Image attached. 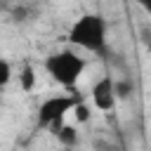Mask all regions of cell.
<instances>
[{"instance_id": "6da1fadb", "label": "cell", "mask_w": 151, "mask_h": 151, "mask_svg": "<svg viewBox=\"0 0 151 151\" xmlns=\"http://www.w3.org/2000/svg\"><path fill=\"white\" fill-rule=\"evenodd\" d=\"M66 38L71 45H76L80 50L104 54L106 52V19L97 12L83 14L80 19H76V24L71 26Z\"/></svg>"}, {"instance_id": "7a4b0ae2", "label": "cell", "mask_w": 151, "mask_h": 151, "mask_svg": "<svg viewBox=\"0 0 151 151\" xmlns=\"http://www.w3.org/2000/svg\"><path fill=\"white\" fill-rule=\"evenodd\" d=\"M87 61L85 57H80L78 52L73 50H59V52H52L47 59H45V71L47 76L61 85V87H73L78 83V78L83 76Z\"/></svg>"}, {"instance_id": "3957f363", "label": "cell", "mask_w": 151, "mask_h": 151, "mask_svg": "<svg viewBox=\"0 0 151 151\" xmlns=\"http://www.w3.org/2000/svg\"><path fill=\"white\" fill-rule=\"evenodd\" d=\"M80 99L83 97L78 92L76 94H52V97L42 99L40 106H38V123H40V127H47V130L57 132L64 125L66 116L73 111V106Z\"/></svg>"}, {"instance_id": "277c9868", "label": "cell", "mask_w": 151, "mask_h": 151, "mask_svg": "<svg viewBox=\"0 0 151 151\" xmlns=\"http://www.w3.org/2000/svg\"><path fill=\"white\" fill-rule=\"evenodd\" d=\"M92 101L99 111H111L118 101L116 97V80L113 76H101L94 85H92Z\"/></svg>"}, {"instance_id": "5b68a950", "label": "cell", "mask_w": 151, "mask_h": 151, "mask_svg": "<svg viewBox=\"0 0 151 151\" xmlns=\"http://www.w3.org/2000/svg\"><path fill=\"white\" fill-rule=\"evenodd\" d=\"M54 134H57V139H59L64 146H76V144H78V132H76V127H71V125H61Z\"/></svg>"}, {"instance_id": "8992f818", "label": "cell", "mask_w": 151, "mask_h": 151, "mask_svg": "<svg viewBox=\"0 0 151 151\" xmlns=\"http://www.w3.org/2000/svg\"><path fill=\"white\" fill-rule=\"evenodd\" d=\"M19 87H21L24 92H31V90L35 87V71H33L31 66H24V68H21V73H19Z\"/></svg>"}, {"instance_id": "52a82bcc", "label": "cell", "mask_w": 151, "mask_h": 151, "mask_svg": "<svg viewBox=\"0 0 151 151\" xmlns=\"http://www.w3.org/2000/svg\"><path fill=\"white\" fill-rule=\"evenodd\" d=\"M134 94V83L130 78H123V80H116V97L118 99H130Z\"/></svg>"}, {"instance_id": "ba28073f", "label": "cell", "mask_w": 151, "mask_h": 151, "mask_svg": "<svg viewBox=\"0 0 151 151\" xmlns=\"http://www.w3.org/2000/svg\"><path fill=\"white\" fill-rule=\"evenodd\" d=\"M12 80V66H9V61L7 59H2L0 57V92L7 87V83Z\"/></svg>"}, {"instance_id": "9c48e42d", "label": "cell", "mask_w": 151, "mask_h": 151, "mask_svg": "<svg viewBox=\"0 0 151 151\" xmlns=\"http://www.w3.org/2000/svg\"><path fill=\"white\" fill-rule=\"evenodd\" d=\"M71 113H76V120H78V123H85V120H90V109L85 106V101H83V99H80V101L73 106V111H71Z\"/></svg>"}, {"instance_id": "30bf717a", "label": "cell", "mask_w": 151, "mask_h": 151, "mask_svg": "<svg viewBox=\"0 0 151 151\" xmlns=\"http://www.w3.org/2000/svg\"><path fill=\"white\" fill-rule=\"evenodd\" d=\"M137 5H139V7H142L149 17H151V0H137Z\"/></svg>"}, {"instance_id": "8fae6325", "label": "cell", "mask_w": 151, "mask_h": 151, "mask_svg": "<svg viewBox=\"0 0 151 151\" xmlns=\"http://www.w3.org/2000/svg\"><path fill=\"white\" fill-rule=\"evenodd\" d=\"M146 50H149V54H151V42H149V45H146Z\"/></svg>"}]
</instances>
